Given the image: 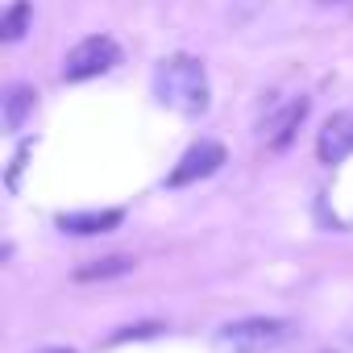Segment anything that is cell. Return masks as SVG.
Masks as SVG:
<instances>
[{
    "label": "cell",
    "mask_w": 353,
    "mask_h": 353,
    "mask_svg": "<svg viewBox=\"0 0 353 353\" xmlns=\"http://www.w3.org/2000/svg\"><path fill=\"white\" fill-rule=\"evenodd\" d=\"M154 96L170 108V112H183V117H204L212 88H208V71L200 59L192 54H166L154 71Z\"/></svg>",
    "instance_id": "obj_1"
},
{
    "label": "cell",
    "mask_w": 353,
    "mask_h": 353,
    "mask_svg": "<svg viewBox=\"0 0 353 353\" xmlns=\"http://www.w3.org/2000/svg\"><path fill=\"white\" fill-rule=\"evenodd\" d=\"M291 336V324L279 316H241L216 332L221 353H270Z\"/></svg>",
    "instance_id": "obj_2"
},
{
    "label": "cell",
    "mask_w": 353,
    "mask_h": 353,
    "mask_svg": "<svg viewBox=\"0 0 353 353\" xmlns=\"http://www.w3.org/2000/svg\"><path fill=\"white\" fill-rule=\"evenodd\" d=\"M121 63V46L108 38V34H92L83 42H75L63 59V79L67 83H83V79H96L104 71H112Z\"/></svg>",
    "instance_id": "obj_3"
},
{
    "label": "cell",
    "mask_w": 353,
    "mask_h": 353,
    "mask_svg": "<svg viewBox=\"0 0 353 353\" xmlns=\"http://www.w3.org/2000/svg\"><path fill=\"white\" fill-rule=\"evenodd\" d=\"M225 162H229L225 145H221V141H212V137H200V141H196L179 162H174V170L166 174V188H188V183H200V179H208V174H216Z\"/></svg>",
    "instance_id": "obj_4"
},
{
    "label": "cell",
    "mask_w": 353,
    "mask_h": 353,
    "mask_svg": "<svg viewBox=\"0 0 353 353\" xmlns=\"http://www.w3.org/2000/svg\"><path fill=\"white\" fill-rule=\"evenodd\" d=\"M307 108H312V104H307L303 96H291V100H283L279 108H270V112L262 117V125H258L262 141H266V145H274V150H283V145L291 141V133L303 125Z\"/></svg>",
    "instance_id": "obj_5"
},
{
    "label": "cell",
    "mask_w": 353,
    "mask_h": 353,
    "mask_svg": "<svg viewBox=\"0 0 353 353\" xmlns=\"http://www.w3.org/2000/svg\"><path fill=\"white\" fill-rule=\"evenodd\" d=\"M353 154V112H332L324 129L316 133V158L324 166H336Z\"/></svg>",
    "instance_id": "obj_6"
},
{
    "label": "cell",
    "mask_w": 353,
    "mask_h": 353,
    "mask_svg": "<svg viewBox=\"0 0 353 353\" xmlns=\"http://www.w3.org/2000/svg\"><path fill=\"white\" fill-rule=\"evenodd\" d=\"M125 221L121 208H104V212H59V229L71 233V237H96V233H108Z\"/></svg>",
    "instance_id": "obj_7"
},
{
    "label": "cell",
    "mask_w": 353,
    "mask_h": 353,
    "mask_svg": "<svg viewBox=\"0 0 353 353\" xmlns=\"http://www.w3.org/2000/svg\"><path fill=\"white\" fill-rule=\"evenodd\" d=\"M0 104H5V117H0V121H5V133H21L26 117H30L34 104H38V92H34L30 83H13Z\"/></svg>",
    "instance_id": "obj_8"
},
{
    "label": "cell",
    "mask_w": 353,
    "mask_h": 353,
    "mask_svg": "<svg viewBox=\"0 0 353 353\" xmlns=\"http://www.w3.org/2000/svg\"><path fill=\"white\" fill-rule=\"evenodd\" d=\"M129 270H133V258L112 254V258H100V262L79 266V270H75V279H79V283H92V279H117V274H129Z\"/></svg>",
    "instance_id": "obj_9"
},
{
    "label": "cell",
    "mask_w": 353,
    "mask_h": 353,
    "mask_svg": "<svg viewBox=\"0 0 353 353\" xmlns=\"http://www.w3.org/2000/svg\"><path fill=\"white\" fill-rule=\"evenodd\" d=\"M30 30V0H13V9L5 13V21H0V38H5L9 46L21 42Z\"/></svg>",
    "instance_id": "obj_10"
},
{
    "label": "cell",
    "mask_w": 353,
    "mask_h": 353,
    "mask_svg": "<svg viewBox=\"0 0 353 353\" xmlns=\"http://www.w3.org/2000/svg\"><path fill=\"white\" fill-rule=\"evenodd\" d=\"M158 332V324H137V328H121L112 341H129V336H154Z\"/></svg>",
    "instance_id": "obj_11"
},
{
    "label": "cell",
    "mask_w": 353,
    "mask_h": 353,
    "mask_svg": "<svg viewBox=\"0 0 353 353\" xmlns=\"http://www.w3.org/2000/svg\"><path fill=\"white\" fill-rule=\"evenodd\" d=\"M34 353H75V349H67V345H46V349H34Z\"/></svg>",
    "instance_id": "obj_12"
},
{
    "label": "cell",
    "mask_w": 353,
    "mask_h": 353,
    "mask_svg": "<svg viewBox=\"0 0 353 353\" xmlns=\"http://www.w3.org/2000/svg\"><path fill=\"white\" fill-rule=\"evenodd\" d=\"M316 5H345V0H316Z\"/></svg>",
    "instance_id": "obj_13"
}]
</instances>
